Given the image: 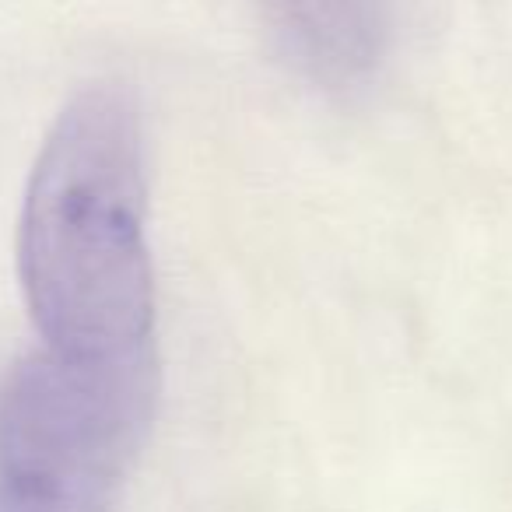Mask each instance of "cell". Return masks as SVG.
<instances>
[{
	"instance_id": "1",
	"label": "cell",
	"mask_w": 512,
	"mask_h": 512,
	"mask_svg": "<svg viewBox=\"0 0 512 512\" xmlns=\"http://www.w3.org/2000/svg\"><path fill=\"white\" fill-rule=\"evenodd\" d=\"M18 271L50 351L158 362L144 123L123 85L85 88L53 123L25 190Z\"/></svg>"
},
{
	"instance_id": "2",
	"label": "cell",
	"mask_w": 512,
	"mask_h": 512,
	"mask_svg": "<svg viewBox=\"0 0 512 512\" xmlns=\"http://www.w3.org/2000/svg\"><path fill=\"white\" fill-rule=\"evenodd\" d=\"M158 397V362L102 365L43 348L0 379V481L120 495Z\"/></svg>"
},
{
	"instance_id": "3",
	"label": "cell",
	"mask_w": 512,
	"mask_h": 512,
	"mask_svg": "<svg viewBox=\"0 0 512 512\" xmlns=\"http://www.w3.org/2000/svg\"><path fill=\"white\" fill-rule=\"evenodd\" d=\"M281 57L309 85L344 92L383 67L397 0H256Z\"/></svg>"
},
{
	"instance_id": "4",
	"label": "cell",
	"mask_w": 512,
	"mask_h": 512,
	"mask_svg": "<svg viewBox=\"0 0 512 512\" xmlns=\"http://www.w3.org/2000/svg\"><path fill=\"white\" fill-rule=\"evenodd\" d=\"M113 505L116 498L71 495V491L0 481V512H113Z\"/></svg>"
}]
</instances>
